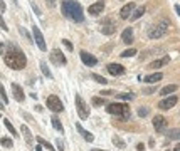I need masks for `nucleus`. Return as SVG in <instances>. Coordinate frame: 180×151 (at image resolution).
Wrapping results in <instances>:
<instances>
[{
	"instance_id": "1",
	"label": "nucleus",
	"mask_w": 180,
	"mask_h": 151,
	"mask_svg": "<svg viewBox=\"0 0 180 151\" xmlns=\"http://www.w3.org/2000/svg\"><path fill=\"white\" fill-rule=\"evenodd\" d=\"M5 64L14 69V71H22L27 64L26 54L20 50V47L15 46L14 42L7 44V52H5Z\"/></svg>"
},
{
	"instance_id": "49",
	"label": "nucleus",
	"mask_w": 180,
	"mask_h": 151,
	"mask_svg": "<svg viewBox=\"0 0 180 151\" xmlns=\"http://www.w3.org/2000/svg\"><path fill=\"white\" fill-rule=\"evenodd\" d=\"M175 12L178 13V17H180V5H177V4H175Z\"/></svg>"
},
{
	"instance_id": "8",
	"label": "nucleus",
	"mask_w": 180,
	"mask_h": 151,
	"mask_svg": "<svg viewBox=\"0 0 180 151\" xmlns=\"http://www.w3.org/2000/svg\"><path fill=\"white\" fill-rule=\"evenodd\" d=\"M177 101H178V97L177 96H170V97H165V99H162L158 102V108L163 109V111H168V109H172L173 106L177 104Z\"/></svg>"
},
{
	"instance_id": "17",
	"label": "nucleus",
	"mask_w": 180,
	"mask_h": 151,
	"mask_svg": "<svg viewBox=\"0 0 180 151\" xmlns=\"http://www.w3.org/2000/svg\"><path fill=\"white\" fill-rule=\"evenodd\" d=\"M76 129L79 131V134H81V136H82V138H84L88 143H93V141H94V136H93V134H91L89 131L82 129V126H81V124H76Z\"/></svg>"
},
{
	"instance_id": "3",
	"label": "nucleus",
	"mask_w": 180,
	"mask_h": 151,
	"mask_svg": "<svg viewBox=\"0 0 180 151\" xmlns=\"http://www.w3.org/2000/svg\"><path fill=\"white\" fill-rule=\"evenodd\" d=\"M128 109V104H120V102H113V104H108L106 106V113L108 114H115V116H123Z\"/></svg>"
},
{
	"instance_id": "22",
	"label": "nucleus",
	"mask_w": 180,
	"mask_h": 151,
	"mask_svg": "<svg viewBox=\"0 0 180 151\" xmlns=\"http://www.w3.org/2000/svg\"><path fill=\"white\" fill-rule=\"evenodd\" d=\"M2 121H4V126H5V128H7V129L10 131V134H14V136H15V138H17L19 134H17V131H15V128H14V124H12V123H10L9 119H7V117H4V119H2Z\"/></svg>"
},
{
	"instance_id": "42",
	"label": "nucleus",
	"mask_w": 180,
	"mask_h": 151,
	"mask_svg": "<svg viewBox=\"0 0 180 151\" xmlns=\"http://www.w3.org/2000/svg\"><path fill=\"white\" fill-rule=\"evenodd\" d=\"M46 4H47L49 8H54L56 7V0H46Z\"/></svg>"
},
{
	"instance_id": "16",
	"label": "nucleus",
	"mask_w": 180,
	"mask_h": 151,
	"mask_svg": "<svg viewBox=\"0 0 180 151\" xmlns=\"http://www.w3.org/2000/svg\"><path fill=\"white\" fill-rule=\"evenodd\" d=\"M162 79H163L162 72H155V74H148L143 81H145L146 84H155V82H158V81H162Z\"/></svg>"
},
{
	"instance_id": "52",
	"label": "nucleus",
	"mask_w": 180,
	"mask_h": 151,
	"mask_svg": "<svg viewBox=\"0 0 180 151\" xmlns=\"http://www.w3.org/2000/svg\"><path fill=\"white\" fill-rule=\"evenodd\" d=\"M91 151H104V150H96V148H93Z\"/></svg>"
},
{
	"instance_id": "51",
	"label": "nucleus",
	"mask_w": 180,
	"mask_h": 151,
	"mask_svg": "<svg viewBox=\"0 0 180 151\" xmlns=\"http://www.w3.org/2000/svg\"><path fill=\"white\" fill-rule=\"evenodd\" d=\"M173 151H180V143H178V144H177L175 148H173Z\"/></svg>"
},
{
	"instance_id": "25",
	"label": "nucleus",
	"mask_w": 180,
	"mask_h": 151,
	"mask_svg": "<svg viewBox=\"0 0 180 151\" xmlns=\"http://www.w3.org/2000/svg\"><path fill=\"white\" fill-rule=\"evenodd\" d=\"M101 32L104 34V35H111V34H115V24H110V25H103L101 27Z\"/></svg>"
},
{
	"instance_id": "44",
	"label": "nucleus",
	"mask_w": 180,
	"mask_h": 151,
	"mask_svg": "<svg viewBox=\"0 0 180 151\" xmlns=\"http://www.w3.org/2000/svg\"><path fill=\"white\" fill-rule=\"evenodd\" d=\"M5 8H7L5 7V2L4 0H0V12H5Z\"/></svg>"
},
{
	"instance_id": "11",
	"label": "nucleus",
	"mask_w": 180,
	"mask_h": 151,
	"mask_svg": "<svg viewBox=\"0 0 180 151\" xmlns=\"http://www.w3.org/2000/svg\"><path fill=\"white\" fill-rule=\"evenodd\" d=\"M103 8H104V2H103V0H98L96 4H93L89 8H88V12H89L91 15L96 17V15H99V13L103 12Z\"/></svg>"
},
{
	"instance_id": "4",
	"label": "nucleus",
	"mask_w": 180,
	"mask_h": 151,
	"mask_svg": "<svg viewBox=\"0 0 180 151\" xmlns=\"http://www.w3.org/2000/svg\"><path fill=\"white\" fill-rule=\"evenodd\" d=\"M47 108L51 109L52 113H61V111H64V106L61 102V99L57 96H49L47 97Z\"/></svg>"
},
{
	"instance_id": "13",
	"label": "nucleus",
	"mask_w": 180,
	"mask_h": 151,
	"mask_svg": "<svg viewBox=\"0 0 180 151\" xmlns=\"http://www.w3.org/2000/svg\"><path fill=\"white\" fill-rule=\"evenodd\" d=\"M106 71L110 72L111 76H121L124 72V67L120 66V64H108L106 66Z\"/></svg>"
},
{
	"instance_id": "47",
	"label": "nucleus",
	"mask_w": 180,
	"mask_h": 151,
	"mask_svg": "<svg viewBox=\"0 0 180 151\" xmlns=\"http://www.w3.org/2000/svg\"><path fill=\"white\" fill-rule=\"evenodd\" d=\"M4 50H5V46H4V44H2V42H0V55L4 54Z\"/></svg>"
},
{
	"instance_id": "43",
	"label": "nucleus",
	"mask_w": 180,
	"mask_h": 151,
	"mask_svg": "<svg viewBox=\"0 0 180 151\" xmlns=\"http://www.w3.org/2000/svg\"><path fill=\"white\" fill-rule=\"evenodd\" d=\"M152 92H155V87H145L143 89V94H152Z\"/></svg>"
},
{
	"instance_id": "23",
	"label": "nucleus",
	"mask_w": 180,
	"mask_h": 151,
	"mask_svg": "<svg viewBox=\"0 0 180 151\" xmlns=\"http://www.w3.org/2000/svg\"><path fill=\"white\" fill-rule=\"evenodd\" d=\"M177 91V86L175 84H170V86H165V87H162V91H160V94L162 96H167V94H172V92Z\"/></svg>"
},
{
	"instance_id": "46",
	"label": "nucleus",
	"mask_w": 180,
	"mask_h": 151,
	"mask_svg": "<svg viewBox=\"0 0 180 151\" xmlns=\"http://www.w3.org/2000/svg\"><path fill=\"white\" fill-rule=\"evenodd\" d=\"M136 150H138V151H143V150H145V144H142V143H138V144H136Z\"/></svg>"
},
{
	"instance_id": "50",
	"label": "nucleus",
	"mask_w": 180,
	"mask_h": 151,
	"mask_svg": "<svg viewBox=\"0 0 180 151\" xmlns=\"http://www.w3.org/2000/svg\"><path fill=\"white\" fill-rule=\"evenodd\" d=\"M35 151H42V144H37V146H35Z\"/></svg>"
},
{
	"instance_id": "30",
	"label": "nucleus",
	"mask_w": 180,
	"mask_h": 151,
	"mask_svg": "<svg viewBox=\"0 0 180 151\" xmlns=\"http://www.w3.org/2000/svg\"><path fill=\"white\" fill-rule=\"evenodd\" d=\"M0 97H2V101H4V104L9 102V97H7V94H5V89H4V86H2V82H0Z\"/></svg>"
},
{
	"instance_id": "20",
	"label": "nucleus",
	"mask_w": 180,
	"mask_h": 151,
	"mask_svg": "<svg viewBox=\"0 0 180 151\" xmlns=\"http://www.w3.org/2000/svg\"><path fill=\"white\" fill-rule=\"evenodd\" d=\"M145 12H146V8L143 7V5H142V7H138L136 10H133V12H131V15H130V20H138L140 17H143V13H145Z\"/></svg>"
},
{
	"instance_id": "21",
	"label": "nucleus",
	"mask_w": 180,
	"mask_h": 151,
	"mask_svg": "<svg viewBox=\"0 0 180 151\" xmlns=\"http://www.w3.org/2000/svg\"><path fill=\"white\" fill-rule=\"evenodd\" d=\"M51 121H52V126H54L59 133H64V128H62V124H61V119H59V117H56V114L51 117Z\"/></svg>"
},
{
	"instance_id": "36",
	"label": "nucleus",
	"mask_w": 180,
	"mask_h": 151,
	"mask_svg": "<svg viewBox=\"0 0 180 151\" xmlns=\"http://www.w3.org/2000/svg\"><path fill=\"white\" fill-rule=\"evenodd\" d=\"M104 99L103 97H93V106H103Z\"/></svg>"
},
{
	"instance_id": "29",
	"label": "nucleus",
	"mask_w": 180,
	"mask_h": 151,
	"mask_svg": "<svg viewBox=\"0 0 180 151\" xmlns=\"http://www.w3.org/2000/svg\"><path fill=\"white\" fill-rule=\"evenodd\" d=\"M135 54H136V49H126V50H123L121 57H133Z\"/></svg>"
},
{
	"instance_id": "10",
	"label": "nucleus",
	"mask_w": 180,
	"mask_h": 151,
	"mask_svg": "<svg viewBox=\"0 0 180 151\" xmlns=\"http://www.w3.org/2000/svg\"><path fill=\"white\" fill-rule=\"evenodd\" d=\"M153 128L157 133H163L165 128H167V119L163 116H155L153 117Z\"/></svg>"
},
{
	"instance_id": "45",
	"label": "nucleus",
	"mask_w": 180,
	"mask_h": 151,
	"mask_svg": "<svg viewBox=\"0 0 180 151\" xmlns=\"http://www.w3.org/2000/svg\"><path fill=\"white\" fill-rule=\"evenodd\" d=\"M99 94H103V96H111V94H115L113 91H101Z\"/></svg>"
},
{
	"instance_id": "19",
	"label": "nucleus",
	"mask_w": 180,
	"mask_h": 151,
	"mask_svg": "<svg viewBox=\"0 0 180 151\" xmlns=\"http://www.w3.org/2000/svg\"><path fill=\"white\" fill-rule=\"evenodd\" d=\"M163 34H165V32H163L160 27H155V25L148 29V37H150V39H160Z\"/></svg>"
},
{
	"instance_id": "48",
	"label": "nucleus",
	"mask_w": 180,
	"mask_h": 151,
	"mask_svg": "<svg viewBox=\"0 0 180 151\" xmlns=\"http://www.w3.org/2000/svg\"><path fill=\"white\" fill-rule=\"evenodd\" d=\"M42 109H44V108H42V106H39V104H37V106H35V111H37V113H42Z\"/></svg>"
},
{
	"instance_id": "41",
	"label": "nucleus",
	"mask_w": 180,
	"mask_h": 151,
	"mask_svg": "<svg viewBox=\"0 0 180 151\" xmlns=\"http://www.w3.org/2000/svg\"><path fill=\"white\" fill-rule=\"evenodd\" d=\"M62 44H64V46L68 47L69 50H73V44H71V42H69L68 39H62Z\"/></svg>"
},
{
	"instance_id": "34",
	"label": "nucleus",
	"mask_w": 180,
	"mask_h": 151,
	"mask_svg": "<svg viewBox=\"0 0 180 151\" xmlns=\"http://www.w3.org/2000/svg\"><path fill=\"white\" fill-rule=\"evenodd\" d=\"M113 143H115V144H116L118 148H121V150L124 148V141H121V139L118 138V136H113Z\"/></svg>"
},
{
	"instance_id": "18",
	"label": "nucleus",
	"mask_w": 180,
	"mask_h": 151,
	"mask_svg": "<svg viewBox=\"0 0 180 151\" xmlns=\"http://www.w3.org/2000/svg\"><path fill=\"white\" fill-rule=\"evenodd\" d=\"M168 62H170V57H168V55H165L163 59H158V61H153V62H150V67H152V69H160V67L167 66Z\"/></svg>"
},
{
	"instance_id": "2",
	"label": "nucleus",
	"mask_w": 180,
	"mask_h": 151,
	"mask_svg": "<svg viewBox=\"0 0 180 151\" xmlns=\"http://www.w3.org/2000/svg\"><path fill=\"white\" fill-rule=\"evenodd\" d=\"M62 13L64 17L71 19L74 22H82L84 20V13H82V7L76 0H62Z\"/></svg>"
},
{
	"instance_id": "33",
	"label": "nucleus",
	"mask_w": 180,
	"mask_h": 151,
	"mask_svg": "<svg viewBox=\"0 0 180 151\" xmlns=\"http://www.w3.org/2000/svg\"><path fill=\"white\" fill-rule=\"evenodd\" d=\"M93 79H94L96 82H99V84H106V82H108L103 76H99V74H93Z\"/></svg>"
},
{
	"instance_id": "31",
	"label": "nucleus",
	"mask_w": 180,
	"mask_h": 151,
	"mask_svg": "<svg viewBox=\"0 0 180 151\" xmlns=\"http://www.w3.org/2000/svg\"><path fill=\"white\" fill-rule=\"evenodd\" d=\"M0 144H2V146H5V148H12V139H9V138H2L0 139Z\"/></svg>"
},
{
	"instance_id": "14",
	"label": "nucleus",
	"mask_w": 180,
	"mask_h": 151,
	"mask_svg": "<svg viewBox=\"0 0 180 151\" xmlns=\"http://www.w3.org/2000/svg\"><path fill=\"white\" fill-rule=\"evenodd\" d=\"M135 10V4L133 2H130V4H126L123 8L120 10V17L121 19H130V15H131V12Z\"/></svg>"
},
{
	"instance_id": "12",
	"label": "nucleus",
	"mask_w": 180,
	"mask_h": 151,
	"mask_svg": "<svg viewBox=\"0 0 180 151\" xmlns=\"http://www.w3.org/2000/svg\"><path fill=\"white\" fill-rule=\"evenodd\" d=\"M12 94H14V97H15V101H19V102H24V99H26L22 87L19 86V84H15V82L12 84Z\"/></svg>"
},
{
	"instance_id": "35",
	"label": "nucleus",
	"mask_w": 180,
	"mask_h": 151,
	"mask_svg": "<svg viewBox=\"0 0 180 151\" xmlns=\"http://www.w3.org/2000/svg\"><path fill=\"white\" fill-rule=\"evenodd\" d=\"M118 97H120V99L130 101V99H135V94H131V92H126V94H118Z\"/></svg>"
},
{
	"instance_id": "6",
	"label": "nucleus",
	"mask_w": 180,
	"mask_h": 151,
	"mask_svg": "<svg viewBox=\"0 0 180 151\" xmlns=\"http://www.w3.org/2000/svg\"><path fill=\"white\" fill-rule=\"evenodd\" d=\"M32 32H34V40H35V44H37V47L42 50V52H46V50H47V46H46V40H44L42 34H40L37 25H32Z\"/></svg>"
},
{
	"instance_id": "40",
	"label": "nucleus",
	"mask_w": 180,
	"mask_h": 151,
	"mask_svg": "<svg viewBox=\"0 0 180 151\" xmlns=\"http://www.w3.org/2000/svg\"><path fill=\"white\" fill-rule=\"evenodd\" d=\"M0 13H2V12H0ZM0 29H2V30H5V32L9 30V27H7V24H5V20L2 19V15H0Z\"/></svg>"
},
{
	"instance_id": "26",
	"label": "nucleus",
	"mask_w": 180,
	"mask_h": 151,
	"mask_svg": "<svg viewBox=\"0 0 180 151\" xmlns=\"http://www.w3.org/2000/svg\"><path fill=\"white\" fill-rule=\"evenodd\" d=\"M37 143H39V144H42L44 148H47L49 151H56V150H54V146H52V144H51L49 141H46V139H44L42 136H37Z\"/></svg>"
},
{
	"instance_id": "38",
	"label": "nucleus",
	"mask_w": 180,
	"mask_h": 151,
	"mask_svg": "<svg viewBox=\"0 0 180 151\" xmlns=\"http://www.w3.org/2000/svg\"><path fill=\"white\" fill-rule=\"evenodd\" d=\"M30 5H32V8H34L35 15H39V17L42 15V13H40V10H39V7H37V5H35V2H34V0H30Z\"/></svg>"
},
{
	"instance_id": "9",
	"label": "nucleus",
	"mask_w": 180,
	"mask_h": 151,
	"mask_svg": "<svg viewBox=\"0 0 180 151\" xmlns=\"http://www.w3.org/2000/svg\"><path fill=\"white\" fill-rule=\"evenodd\" d=\"M79 57H81V61H82V62H84L88 67H93V66H96V64H98V59H96L93 54L86 52V50H81Z\"/></svg>"
},
{
	"instance_id": "24",
	"label": "nucleus",
	"mask_w": 180,
	"mask_h": 151,
	"mask_svg": "<svg viewBox=\"0 0 180 151\" xmlns=\"http://www.w3.org/2000/svg\"><path fill=\"white\" fill-rule=\"evenodd\" d=\"M20 131H22V134L26 136L27 144H30V143H32V133H30V129L27 128V126H22V128H20Z\"/></svg>"
},
{
	"instance_id": "37",
	"label": "nucleus",
	"mask_w": 180,
	"mask_h": 151,
	"mask_svg": "<svg viewBox=\"0 0 180 151\" xmlns=\"http://www.w3.org/2000/svg\"><path fill=\"white\" fill-rule=\"evenodd\" d=\"M146 114H148V108H145V106H143V108L138 109V116H140V117H145Z\"/></svg>"
},
{
	"instance_id": "27",
	"label": "nucleus",
	"mask_w": 180,
	"mask_h": 151,
	"mask_svg": "<svg viewBox=\"0 0 180 151\" xmlns=\"http://www.w3.org/2000/svg\"><path fill=\"white\" fill-rule=\"evenodd\" d=\"M40 71H42V74L46 76V77H49V79H52V72L49 71V67L46 62H40Z\"/></svg>"
},
{
	"instance_id": "15",
	"label": "nucleus",
	"mask_w": 180,
	"mask_h": 151,
	"mask_svg": "<svg viewBox=\"0 0 180 151\" xmlns=\"http://www.w3.org/2000/svg\"><path fill=\"white\" fill-rule=\"evenodd\" d=\"M121 40H123V44H126V46H130L133 42V29L131 27H126V29L123 30V34H121Z\"/></svg>"
},
{
	"instance_id": "28",
	"label": "nucleus",
	"mask_w": 180,
	"mask_h": 151,
	"mask_svg": "<svg viewBox=\"0 0 180 151\" xmlns=\"http://www.w3.org/2000/svg\"><path fill=\"white\" fill-rule=\"evenodd\" d=\"M168 138H170V139H178V141H180V128L168 131Z\"/></svg>"
},
{
	"instance_id": "39",
	"label": "nucleus",
	"mask_w": 180,
	"mask_h": 151,
	"mask_svg": "<svg viewBox=\"0 0 180 151\" xmlns=\"http://www.w3.org/2000/svg\"><path fill=\"white\" fill-rule=\"evenodd\" d=\"M20 114H22V117H24L26 121H34V117L30 116L29 113H26V111H20Z\"/></svg>"
},
{
	"instance_id": "32",
	"label": "nucleus",
	"mask_w": 180,
	"mask_h": 151,
	"mask_svg": "<svg viewBox=\"0 0 180 151\" xmlns=\"http://www.w3.org/2000/svg\"><path fill=\"white\" fill-rule=\"evenodd\" d=\"M56 146H57V151H66V144H64V141L62 139H56Z\"/></svg>"
},
{
	"instance_id": "5",
	"label": "nucleus",
	"mask_w": 180,
	"mask_h": 151,
	"mask_svg": "<svg viewBox=\"0 0 180 151\" xmlns=\"http://www.w3.org/2000/svg\"><path fill=\"white\" fill-rule=\"evenodd\" d=\"M76 108H77V114H79L81 119H86L89 116V108L86 106V102L82 101L81 96H76Z\"/></svg>"
},
{
	"instance_id": "7",
	"label": "nucleus",
	"mask_w": 180,
	"mask_h": 151,
	"mask_svg": "<svg viewBox=\"0 0 180 151\" xmlns=\"http://www.w3.org/2000/svg\"><path fill=\"white\" fill-rule=\"evenodd\" d=\"M51 62L52 64H56V66H66V55L62 54V50H59V49H54L51 52Z\"/></svg>"
}]
</instances>
